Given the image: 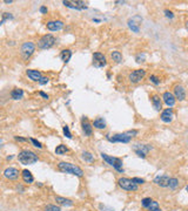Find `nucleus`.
<instances>
[{
	"label": "nucleus",
	"mask_w": 188,
	"mask_h": 211,
	"mask_svg": "<svg viewBox=\"0 0 188 211\" xmlns=\"http://www.w3.org/2000/svg\"><path fill=\"white\" fill-rule=\"evenodd\" d=\"M135 135H138V130H129L126 133L115 134L113 136L106 135V140L112 142V143H129L132 137H134Z\"/></svg>",
	"instance_id": "1"
},
{
	"label": "nucleus",
	"mask_w": 188,
	"mask_h": 211,
	"mask_svg": "<svg viewBox=\"0 0 188 211\" xmlns=\"http://www.w3.org/2000/svg\"><path fill=\"white\" fill-rule=\"evenodd\" d=\"M58 169L61 172H65V174H71V175L78 176V177L83 176V171H82V169L80 167H78L75 164H72V163H68V162H60L58 164Z\"/></svg>",
	"instance_id": "2"
},
{
	"label": "nucleus",
	"mask_w": 188,
	"mask_h": 211,
	"mask_svg": "<svg viewBox=\"0 0 188 211\" xmlns=\"http://www.w3.org/2000/svg\"><path fill=\"white\" fill-rule=\"evenodd\" d=\"M38 155L28 149H25V150H21L18 155V161L23 164V165H30V164H33L35 162H38Z\"/></svg>",
	"instance_id": "3"
},
{
	"label": "nucleus",
	"mask_w": 188,
	"mask_h": 211,
	"mask_svg": "<svg viewBox=\"0 0 188 211\" xmlns=\"http://www.w3.org/2000/svg\"><path fill=\"white\" fill-rule=\"evenodd\" d=\"M100 155H101V158H102L105 162H107V164L112 165L117 171L124 172V169H122V160H121V158H119V157H113V156H110V155L104 154V153H101Z\"/></svg>",
	"instance_id": "4"
},
{
	"label": "nucleus",
	"mask_w": 188,
	"mask_h": 211,
	"mask_svg": "<svg viewBox=\"0 0 188 211\" xmlns=\"http://www.w3.org/2000/svg\"><path fill=\"white\" fill-rule=\"evenodd\" d=\"M34 52H35V44L32 41H26L20 47V55L23 56L24 60H28Z\"/></svg>",
	"instance_id": "5"
},
{
	"label": "nucleus",
	"mask_w": 188,
	"mask_h": 211,
	"mask_svg": "<svg viewBox=\"0 0 188 211\" xmlns=\"http://www.w3.org/2000/svg\"><path fill=\"white\" fill-rule=\"evenodd\" d=\"M55 38L52 34H45L38 40V48L40 49H49L55 45Z\"/></svg>",
	"instance_id": "6"
},
{
	"label": "nucleus",
	"mask_w": 188,
	"mask_h": 211,
	"mask_svg": "<svg viewBox=\"0 0 188 211\" xmlns=\"http://www.w3.org/2000/svg\"><path fill=\"white\" fill-rule=\"evenodd\" d=\"M118 184L121 189L126 191H136L138 190V184H135L131 178L127 177H121L118 179Z\"/></svg>",
	"instance_id": "7"
},
{
	"label": "nucleus",
	"mask_w": 188,
	"mask_h": 211,
	"mask_svg": "<svg viewBox=\"0 0 188 211\" xmlns=\"http://www.w3.org/2000/svg\"><path fill=\"white\" fill-rule=\"evenodd\" d=\"M92 65L94 67H97V68H102L107 65V59L106 56L100 53V52H95V53H93V56H92Z\"/></svg>",
	"instance_id": "8"
},
{
	"label": "nucleus",
	"mask_w": 188,
	"mask_h": 211,
	"mask_svg": "<svg viewBox=\"0 0 188 211\" xmlns=\"http://www.w3.org/2000/svg\"><path fill=\"white\" fill-rule=\"evenodd\" d=\"M145 76H146V70L145 69H142V68L141 69H135L129 74L128 80H129L131 83H139Z\"/></svg>",
	"instance_id": "9"
},
{
	"label": "nucleus",
	"mask_w": 188,
	"mask_h": 211,
	"mask_svg": "<svg viewBox=\"0 0 188 211\" xmlns=\"http://www.w3.org/2000/svg\"><path fill=\"white\" fill-rule=\"evenodd\" d=\"M152 150V146L151 144H135L134 146V151L139 157L145 158L146 155Z\"/></svg>",
	"instance_id": "10"
},
{
	"label": "nucleus",
	"mask_w": 188,
	"mask_h": 211,
	"mask_svg": "<svg viewBox=\"0 0 188 211\" xmlns=\"http://www.w3.org/2000/svg\"><path fill=\"white\" fill-rule=\"evenodd\" d=\"M62 4L68 7V8H72V10H78V11H82V10H87V4L85 1H62Z\"/></svg>",
	"instance_id": "11"
},
{
	"label": "nucleus",
	"mask_w": 188,
	"mask_h": 211,
	"mask_svg": "<svg viewBox=\"0 0 188 211\" xmlns=\"http://www.w3.org/2000/svg\"><path fill=\"white\" fill-rule=\"evenodd\" d=\"M64 23L61 20H49L46 23V28L51 32H58L64 28Z\"/></svg>",
	"instance_id": "12"
},
{
	"label": "nucleus",
	"mask_w": 188,
	"mask_h": 211,
	"mask_svg": "<svg viewBox=\"0 0 188 211\" xmlns=\"http://www.w3.org/2000/svg\"><path fill=\"white\" fill-rule=\"evenodd\" d=\"M141 21H142L141 17H138V15H136V17L129 19V20L127 21V25H128L129 30H132L134 33H139V32H140V24H141Z\"/></svg>",
	"instance_id": "13"
},
{
	"label": "nucleus",
	"mask_w": 188,
	"mask_h": 211,
	"mask_svg": "<svg viewBox=\"0 0 188 211\" xmlns=\"http://www.w3.org/2000/svg\"><path fill=\"white\" fill-rule=\"evenodd\" d=\"M19 175H20L19 170L16 169V168H13V167L6 168V169L4 170V177L7 178V179H10V181H16V179H18V178H19Z\"/></svg>",
	"instance_id": "14"
},
{
	"label": "nucleus",
	"mask_w": 188,
	"mask_h": 211,
	"mask_svg": "<svg viewBox=\"0 0 188 211\" xmlns=\"http://www.w3.org/2000/svg\"><path fill=\"white\" fill-rule=\"evenodd\" d=\"M173 94L175 98L179 101H183L186 98V89L183 88L182 84H175L173 88Z\"/></svg>",
	"instance_id": "15"
},
{
	"label": "nucleus",
	"mask_w": 188,
	"mask_h": 211,
	"mask_svg": "<svg viewBox=\"0 0 188 211\" xmlns=\"http://www.w3.org/2000/svg\"><path fill=\"white\" fill-rule=\"evenodd\" d=\"M162 101L165 102V104L167 106L168 108H170V107H173V106L175 104L176 98H175V96H174L173 93H170V91H165V93L162 94Z\"/></svg>",
	"instance_id": "16"
},
{
	"label": "nucleus",
	"mask_w": 188,
	"mask_h": 211,
	"mask_svg": "<svg viewBox=\"0 0 188 211\" xmlns=\"http://www.w3.org/2000/svg\"><path fill=\"white\" fill-rule=\"evenodd\" d=\"M92 126L93 124L88 121V119L86 116H83L81 119V128H82V132L85 133L86 136H90L92 135V133H93V127Z\"/></svg>",
	"instance_id": "17"
},
{
	"label": "nucleus",
	"mask_w": 188,
	"mask_h": 211,
	"mask_svg": "<svg viewBox=\"0 0 188 211\" xmlns=\"http://www.w3.org/2000/svg\"><path fill=\"white\" fill-rule=\"evenodd\" d=\"M26 75L30 77V80H32L34 82H40V80L42 79L41 72L37 70V69H27L26 70Z\"/></svg>",
	"instance_id": "18"
},
{
	"label": "nucleus",
	"mask_w": 188,
	"mask_h": 211,
	"mask_svg": "<svg viewBox=\"0 0 188 211\" xmlns=\"http://www.w3.org/2000/svg\"><path fill=\"white\" fill-rule=\"evenodd\" d=\"M173 117H174V113H173V109L172 108H167L165 110H162L161 113V121L165 122V123H170L173 121Z\"/></svg>",
	"instance_id": "19"
},
{
	"label": "nucleus",
	"mask_w": 188,
	"mask_h": 211,
	"mask_svg": "<svg viewBox=\"0 0 188 211\" xmlns=\"http://www.w3.org/2000/svg\"><path fill=\"white\" fill-rule=\"evenodd\" d=\"M169 181H170V178H169V176H167V175L158 176V177L154 178V183H155L156 185L161 186V188H167V186H169Z\"/></svg>",
	"instance_id": "20"
},
{
	"label": "nucleus",
	"mask_w": 188,
	"mask_h": 211,
	"mask_svg": "<svg viewBox=\"0 0 188 211\" xmlns=\"http://www.w3.org/2000/svg\"><path fill=\"white\" fill-rule=\"evenodd\" d=\"M151 100H152V104L155 110H161L162 109V102L161 98L158 94H152L151 95Z\"/></svg>",
	"instance_id": "21"
},
{
	"label": "nucleus",
	"mask_w": 188,
	"mask_h": 211,
	"mask_svg": "<svg viewBox=\"0 0 188 211\" xmlns=\"http://www.w3.org/2000/svg\"><path fill=\"white\" fill-rule=\"evenodd\" d=\"M72 55H73V52L71 49H68V48L67 49H62L61 53H60V58H61L64 63H68L71 58H72Z\"/></svg>",
	"instance_id": "22"
},
{
	"label": "nucleus",
	"mask_w": 188,
	"mask_h": 211,
	"mask_svg": "<svg viewBox=\"0 0 188 211\" xmlns=\"http://www.w3.org/2000/svg\"><path fill=\"white\" fill-rule=\"evenodd\" d=\"M21 177H23V181H24L25 183H28V184L33 183V181H34V177H33L32 172H31L30 170H27V169H25V170L21 171Z\"/></svg>",
	"instance_id": "23"
},
{
	"label": "nucleus",
	"mask_w": 188,
	"mask_h": 211,
	"mask_svg": "<svg viewBox=\"0 0 188 211\" xmlns=\"http://www.w3.org/2000/svg\"><path fill=\"white\" fill-rule=\"evenodd\" d=\"M54 199H55L57 203H59L60 205H64V206H72L73 205L72 199H68V198H65V197H61V196H55Z\"/></svg>",
	"instance_id": "24"
},
{
	"label": "nucleus",
	"mask_w": 188,
	"mask_h": 211,
	"mask_svg": "<svg viewBox=\"0 0 188 211\" xmlns=\"http://www.w3.org/2000/svg\"><path fill=\"white\" fill-rule=\"evenodd\" d=\"M93 127L99 129V130H102V129L106 128V121L102 117H98V119H95L93 121Z\"/></svg>",
	"instance_id": "25"
},
{
	"label": "nucleus",
	"mask_w": 188,
	"mask_h": 211,
	"mask_svg": "<svg viewBox=\"0 0 188 211\" xmlns=\"http://www.w3.org/2000/svg\"><path fill=\"white\" fill-rule=\"evenodd\" d=\"M11 97L13 100H21L24 97V90L21 88H14L11 91Z\"/></svg>",
	"instance_id": "26"
},
{
	"label": "nucleus",
	"mask_w": 188,
	"mask_h": 211,
	"mask_svg": "<svg viewBox=\"0 0 188 211\" xmlns=\"http://www.w3.org/2000/svg\"><path fill=\"white\" fill-rule=\"evenodd\" d=\"M111 58H112V60H113L115 63H121V62H122V55H121V53L118 52V51H113V52L111 53Z\"/></svg>",
	"instance_id": "27"
},
{
	"label": "nucleus",
	"mask_w": 188,
	"mask_h": 211,
	"mask_svg": "<svg viewBox=\"0 0 188 211\" xmlns=\"http://www.w3.org/2000/svg\"><path fill=\"white\" fill-rule=\"evenodd\" d=\"M66 153H68V148L65 144H60V146H58L55 148V154L57 155H64Z\"/></svg>",
	"instance_id": "28"
},
{
	"label": "nucleus",
	"mask_w": 188,
	"mask_h": 211,
	"mask_svg": "<svg viewBox=\"0 0 188 211\" xmlns=\"http://www.w3.org/2000/svg\"><path fill=\"white\" fill-rule=\"evenodd\" d=\"M82 158L86 162H93L94 161V156L89 151H82Z\"/></svg>",
	"instance_id": "29"
},
{
	"label": "nucleus",
	"mask_w": 188,
	"mask_h": 211,
	"mask_svg": "<svg viewBox=\"0 0 188 211\" xmlns=\"http://www.w3.org/2000/svg\"><path fill=\"white\" fill-rule=\"evenodd\" d=\"M10 19H13V15L11 14V13H7V12H4L3 14H1V23L0 24H4L6 20H10Z\"/></svg>",
	"instance_id": "30"
},
{
	"label": "nucleus",
	"mask_w": 188,
	"mask_h": 211,
	"mask_svg": "<svg viewBox=\"0 0 188 211\" xmlns=\"http://www.w3.org/2000/svg\"><path fill=\"white\" fill-rule=\"evenodd\" d=\"M177 185H179V181H177V178H170V181H169V188L170 189H176L177 188Z\"/></svg>",
	"instance_id": "31"
},
{
	"label": "nucleus",
	"mask_w": 188,
	"mask_h": 211,
	"mask_svg": "<svg viewBox=\"0 0 188 211\" xmlns=\"http://www.w3.org/2000/svg\"><path fill=\"white\" fill-rule=\"evenodd\" d=\"M62 132H64V134H65V136H66L67 139H72V137H73L72 134H71V132H69V127H68V126H64V127H62Z\"/></svg>",
	"instance_id": "32"
},
{
	"label": "nucleus",
	"mask_w": 188,
	"mask_h": 211,
	"mask_svg": "<svg viewBox=\"0 0 188 211\" xmlns=\"http://www.w3.org/2000/svg\"><path fill=\"white\" fill-rule=\"evenodd\" d=\"M152 202H153V199H151V198H143V199L141 200V205H142L143 207H147V209H148Z\"/></svg>",
	"instance_id": "33"
},
{
	"label": "nucleus",
	"mask_w": 188,
	"mask_h": 211,
	"mask_svg": "<svg viewBox=\"0 0 188 211\" xmlns=\"http://www.w3.org/2000/svg\"><path fill=\"white\" fill-rule=\"evenodd\" d=\"M45 211H61V209H60L59 206H57V205L49 204V205H47V206L45 207Z\"/></svg>",
	"instance_id": "34"
},
{
	"label": "nucleus",
	"mask_w": 188,
	"mask_h": 211,
	"mask_svg": "<svg viewBox=\"0 0 188 211\" xmlns=\"http://www.w3.org/2000/svg\"><path fill=\"white\" fill-rule=\"evenodd\" d=\"M135 60H136V62L138 63H141V62H145V60H146V55L142 53V54H138L136 56H135Z\"/></svg>",
	"instance_id": "35"
},
{
	"label": "nucleus",
	"mask_w": 188,
	"mask_h": 211,
	"mask_svg": "<svg viewBox=\"0 0 188 211\" xmlns=\"http://www.w3.org/2000/svg\"><path fill=\"white\" fill-rule=\"evenodd\" d=\"M30 141H31V142L33 143V146H34L35 148H38V149H41V148H42V144H41V143H40L39 141H37L35 139H33V137H31V139H30Z\"/></svg>",
	"instance_id": "36"
},
{
	"label": "nucleus",
	"mask_w": 188,
	"mask_h": 211,
	"mask_svg": "<svg viewBox=\"0 0 188 211\" xmlns=\"http://www.w3.org/2000/svg\"><path fill=\"white\" fill-rule=\"evenodd\" d=\"M156 209H159V203H158L156 200H153V202L151 203L148 210H149V211H154V210H156Z\"/></svg>",
	"instance_id": "37"
},
{
	"label": "nucleus",
	"mask_w": 188,
	"mask_h": 211,
	"mask_svg": "<svg viewBox=\"0 0 188 211\" xmlns=\"http://www.w3.org/2000/svg\"><path fill=\"white\" fill-rule=\"evenodd\" d=\"M99 209H100L101 211H114L113 207L107 206V205H105V204H99Z\"/></svg>",
	"instance_id": "38"
},
{
	"label": "nucleus",
	"mask_w": 188,
	"mask_h": 211,
	"mask_svg": "<svg viewBox=\"0 0 188 211\" xmlns=\"http://www.w3.org/2000/svg\"><path fill=\"white\" fill-rule=\"evenodd\" d=\"M149 80H151V82H153L154 84H160V79L158 77V76H155V75H151L149 76Z\"/></svg>",
	"instance_id": "39"
},
{
	"label": "nucleus",
	"mask_w": 188,
	"mask_h": 211,
	"mask_svg": "<svg viewBox=\"0 0 188 211\" xmlns=\"http://www.w3.org/2000/svg\"><path fill=\"white\" fill-rule=\"evenodd\" d=\"M132 181H133L135 184H143V183H145V179L139 178V177H133V178H132Z\"/></svg>",
	"instance_id": "40"
},
{
	"label": "nucleus",
	"mask_w": 188,
	"mask_h": 211,
	"mask_svg": "<svg viewBox=\"0 0 188 211\" xmlns=\"http://www.w3.org/2000/svg\"><path fill=\"white\" fill-rule=\"evenodd\" d=\"M165 15H166L167 18H169V19H173V18H174L173 12H172V11H169V10H165Z\"/></svg>",
	"instance_id": "41"
},
{
	"label": "nucleus",
	"mask_w": 188,
	"mask_h": 211,
	"mask_svg": "<svg viewBox=\"0 0 188 211\" xmlns=\"http://www.w3.org/2000/svg\"><path fill=\"white\" fill-rule=\"evenodd\" d=\"M14 140L18 141V142H28V139H25V137H21V136H14Z\"/></svg>",
	"instance_id": "42"
},
{
	"label": "nucleus",
	"mask_w": 188,
	"mask_h": 211,
	"mask_svg": "<svg viewBox=\"0 0 188 211\" xmlns=\"http://www.w3.org/2000/svg\"><path fill=\"white\" fill-rule=\"evenodd\" d=\"M48 81H49V79L48 77H45V76H42V79L40 80V84H46V83H48Z\"/></svg>",
	"instance_id": "43"
},
{
	"label": "nucleus",
	"mask_w": 188,
	"mask_h": 211,
	"mask_svg": "<svg viewBox=\"0 0 188 211\" xmlns=\"http://www.w3.org/2000/svg\"><path fill=\"white\" fill-rule=\"evenodd\" d=\"M40 12H41L42 14H46V13L48 12V10H47L46 6H41V7H40Z\"/></svg>",
	"instance_id": "44"
},
{
	"label": "nucleus",
	"mask_w": 188,
	"mask_h": 211,
	"mask_svg": "<svg viewBox=\"0 0 188 211\" xmlns=\"http://www.w3.org/2000/svg\"><path fill=\"white\" fill-rule=\"evenodd\" d=\"M39 95H40V96H42L45 100H48V97H49V96H48L46 93H44V91H39Z\"/></svg>",
	"instance_id": "45"
},
{
	"label": "nucleus",
	"mask_w": 188,
	"mask_h": 211,
	"mask_svg": "<svg viewBox=\"0 0 188 211\" xmlns=\"http://www.w3.org/2000/svg\"><path fill=\"white\" fill-rule=\"evenodd\" d=\"M4 3H5V4H12L13 1H12V0H5V1H4Z\"/></svg>",
	"instance_id": "46"
},
{
	"label": "nucleus",
	"mask_w": 188,
	"mask_h": 211,
	"mask_svg": "<svg viewBox=\"0 0 188 211\" xmlns=\"http://www.w3.org/2000/svg\"><path fill=\"white\" fill-rule=\"evenodd\" d=\"M18 190H20V191H24V188H23V186H21V185H20V186H19V185H18Z\"/></svg>",
	"instance_id": "47"
},
{
	"label": "nucleus",
	"mask_w": 188,
	"mask_h": 211,
	"mask_svg": "<svg viewBox=\"0 0 188 211\" xmlns=\"http://www.w3.org/2000/svg\"><path fill=\"white\" fill-rule=\"evenodd\" d=\"M186 28H187V31H188V20L186 21Z\"/></svg>",
	"instance_id": "48"
},
{
	"label": "nucleus",
	"mask_w": 188,
	"mask_h": 211,
	"mask_svg": "<svg viewBox=\"0 0 188 211\" xmlns=\"http://www.w3.org/2000/svg\"><path fill=\"white\" fill-rule=\"evenodd\" d=\"M154 211H161V210H160V207H159V209H156V210H154Z\"/></svg>",
	"instance_id": "49"
},
{
	"label": "nucleus",
	"mask_w": 188,
	"mask_h": 211,
	"mask_svg": "<svg viewBox=\"0 0 188 211\" xmlns=\"http://www.w3.org/2000/svg\"><path fill=\"white\" fill-rule=\"evenodd\" d=\"M186 190H187V192H188V185H187V186H186Z\"/></svg>",
	"instance_id": "50"
}]
</instances>
